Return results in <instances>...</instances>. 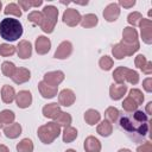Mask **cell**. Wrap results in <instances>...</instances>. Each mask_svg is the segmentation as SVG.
Returning a JSON list of instances; mask_svg holds the SVG:
<instances>
[{
    "label": "cell",
    "mask_w": 152,
    "mask_h": 152,
    "mask_svg": "<svg viewBox=\"0 0 152 152\" xmlns=\"http://www.w3.org/2000/svg\"><path fill=\"white\" fill-rule=\"evenodd\" d=\"M17 66L14 65L13 62H10V61H5L2 64H1V71L4 74V76L6 77H12L14 71H15Z\"/></svg>",
    "instance_id": "cell-32"
},
{
    "label": "cell",
    "mask_w": 152,
    "mask_h": 152,
    "mask_svg": "<svg viewBox=\"0 0 152 152\" xmlns=\"http://www.w3.org/2000/svg\"><path fill=\"white\" fill-rule=\"evenodd\" d=\"M128 96H129V97H131L138 106L142 104V102H144V94H142V91H141L140 89H138V88H133V89H131Z\"/></svg>",
    "instance_id": "cell-35"
},
{
    "label": "cell",
    "mask_w": 152,
    "mask_h": 152,
    "mask_svg": "<svg viewBox=\"0 0 152 152\" xmlns=\"http://www.w3.org/2000/svg\"><path fill=\"white\" fill-rule=\"evenodd\" d=\"M138 26L140 27V33H141L142 42L148 44V45L152 44V21H151V19L142 18L139 21Z\"/></svg>",
    "instance_id": "cell-6"
},
{
    "label": "cell",
    "mask_w": 152,
    "mask_h": 152,
    "mask_svg": "<svg viewBox=\"0 0 152 152\" xmlns=\"http://www.w3.org/2000/svg\"><path fill=\"white\" fill-rule=\"evenodd\" d=\"M104 116H106V120H108V121H110V122L113 124V122H115V121L119 120V118H120V112H119V109L115 108V107H108V108L106 109V112H104Z\"/></svg>",
    "instance_id": "cell-33"
},
{
    "label": "cell",
    "mask_w": 152,
    "mask_h": 152,
    "mask_svg": "<svg viewBox=\"0 0 152 152\" xmlns=\"http://www.w3.org/2000/svg\"><path fill=\"white\" fill-rule=\"evenodd\" d=\"M81 19H82L81 13L77 10H75V8H66L63 12V15H62L63 23L66 24L70 27H74L76 25H78L80 21H81Z\"/></svg>",
    "instance_id": "cell-5"
},
{
    "label": "cell",
    "mask_w": 152,
    "mask_h": 152,
    "mask_svg": "<svg viewBox=\"0 0 152 152\" xmlns=\"http://www.w3.org/2000/svg\"><path fill=\"white\" fill-rule=\"evenodd\" d=\"M76 138H77V129L75 127H72V126L64 127V129L62 132V139L64 142H66V144L72 142Z\"/></svg>",
    "instance_id": "cell-26"
},
{
    "label": "cell",
    "mask_w": 152,
    "mask_h": 152,
    "mask_svg": "<svg viewBox=\"0 0 152 152\" xmlns=\"http://www.w3.org/2000/svg\"><path fill=\"white\" fill-rule=\"evenodd\" d=\"M61 131L62 129H61V126L58 124H56L55 121H50V122L38 127L37 135L43 144L49 145L58 138V135L61 134Z\"/></svg>",
    "instance_id": "cell-3"
},
{
    "label": "cell",
    "mask_w": 152,
    "mask_h": 152,
    "mask_svg": "<svg viewBox=\"0 0 152 152\" xmlns=\"http://www.w3.org/2000/svg\"><path fill=\"white\" fill-rule=\"evenodd\" d=\"M102 14H103V18H104L106 21L113 23L120 15V6L118 5V2H112V4L106 6V8L103 10Z\"/></svg>",
    "instance_id": "cell-8"
},
{
    "label": "cell",
    "mask_w": 152,
    "mask_h": 152,
    "mask_svg": "<svg viewBox=\"0 0 152 152\" xmlns=\"http://www.w3.org/2000/svg\"><path fill=\"white\" fill-rule=\"evenodd\" d=\"M72 52V44L69 40H63L56 49L53 57L57 59H66Z\"/></svg>",
    "instance_id": "cell-9"
},
{
    "label": "cell",
    "mask_w": 152,
    "mask_h": 152,
    "mask_svg": "<svg viewBox=\"0 0 152 152\" xmlns=\"http://www.w3.org/2000/svg\"><path fill=\"white\" fill-rule=\"evenodd\" d=\"M15 84H23L26 83L31 78V71L26 68H17L13 76L11 77Z\"/></svg>",
    "instance_id": "cell-14"
},
{
    "label": "cell",
    "mask_w": 152,
    "mask_h": 152,
    "mask_svg": "<svg viewBox=\"0 0 152 152\" xmlns=\"http://www.w3.org/2000/svg\"><path fill=\"white\" fill-rule=\"evenodd\" d=\"M1 100L5 103H12L15 100V90L12 86L5 84L1 88Z\"/></svg>",
    "instance_id": "cell-20"
},
{
    "label": "cell",
    "mask_w": 152,
    "mask_h": 152,
    "mask_svg": "<svg viewBox=\"0 0 152 152\" xmlns=\"http://www.w3.org/2000/svg\"><path fill=\"white\" fill-rule=\"evenodd\" d=\"M112 55H113V57L116 58V59H124V58L126 57L125 53H124V51L121 50L119 43H118V44H114V45L112 46Z\"/></svg>",
    "instance_id": "cell-42"
},
{
    "label": "cell",
    "mask_w": 152,
    "mask_h": 152,
    "mask_svg": "<svg viewBox=\"0 0 152 152\" xmlns=\"http://www.w3.org/2000/svg\"><path fill=\"white\" fill-rule=\"evenodd\" d=\"M42 14H43V20L40 24V28L45 33H52L57 24V19H58L57 7L53 5H46L43 8Z\"/></svg>",
    "instance_id": "cell-4"
},
{
    "label": "cell",
    "mask_w": 152,
    "mask_h": 152,
    "mask_svg": "<svg viewBox=\"0 0 152 152\" xmlns=\"http://www.w3.org/2000/svg\"><path fill=\"white\" fill-rule=\"evenodd\" d=\"M132 118L138 122H148V115L142 110H135L132 114Z\"/></svg>",
    "instance_id": "cell-41"
},
{
    "label": "cell",
    "mask_w": 152,
    "mask_h": 152,
    "mask_svg": "<svg viewBox=\"0 0 152 152\" xmlns=\"http://www.w3.org/2000/svg\"><path fill=\"white\" fill-rule=\"evenodd\" d=\"M126 93H127V86L126 84H116V83H113L109 87V96L114 101L121 100L124 97V95H126Z\"/></svg>",
    "instance_id": "cell-15"
},
{
    "label": "cell",
    "mask_w": 152,
    "mask_h": 152,
    "mask_svg": "<svg viewBox=\"0 0 152 152\" xmlns=\"http://www.w3.org/2000/svg\"><path fill=\"white\" fill-rule=\"evenodd\" d=\"M4 13L6 15H14V17L20 18L21 17V8L18 6V4L10 2L8 5H6V7L4 10Z\"/></svg>",
    "instance_id": "cell-29"
},
{
    "label": "cell",
    "mask_w": 152,
    "mask_h": 152,
    "mask_svg": "<svg viewBox=\"0 0 152 152\" xmlns=\"http://www.w3.org/2000/svg\"><path fill=\"white\" fill-rule=\"evenodd\" d=\"M2 126H4V125H2V122H1V120H0V128H1Z\"/></svg>",
    "instance_id": "cell-56"
},
{
    "label": "cell",
    "mask_w": 152,
    "mask_h": 152,
    "mask_svg": "<svg viewBox=\"0 0 152 152\" xmlns=\"http://www.w3.org/2000/svg\"><path fill=\"white\" fill-rule=\"evenodd\" d=\"M1 8H2V2L0 1V11H1Z\"/></svg>",
    "instance_id": "cell-55"
},
{
    "label": "cell",
    "mask_w": 152,
    "mask_h": 152,
    "mask_svg": "<svg viewBox=\"0 0 152 152\" xmlns=\"http://www.w3.org/2000/svg\"><path fill=\"white\" fill-rule=\"evenodd\" d=\"M96 132L101 135V137H109L112 133H113V124L110 122V121H108V120H102L99 125H97V127H96Z\"/></svg>",
    "instance_id": "cell-23"
},
{
    "label": "cell",
    "mask_w": 152,
    "mask_h": 152,
    "mask_svg": "<svg viewBox=\"0 0 152 152\" xmlns=\"http://www.w3.org/2000/svg\"><path fill=\"white\" fill-rule=\"evenodd\" d=\"M18 6H19L23 11H28L30 8H32L30 0H19V1H18Z\"/></svg>",
    "instance_id": "cell-46"
},
{
    "label": "cell",
    "mask_w": 152,
    "mask_h": 152,
    "mask_svg": "<svg viewBox=\"0 0 152 152\" xmlns=\"http://www.w3.org/2000/svg\"><path fill=\"white\" fill-rule=\"evenodd\" d=\"M23 34V25L18 19L4 18L0 21V37L7 42H15Z\"/></svg>",
    "instance_id": "cell-1"
},
{
    "label": "cell",
    "mask_w": 152,
    "mask_h": 152,
    "mask_svg": "<svg viewBox=\"0 0 152 152\" xmlns=\"http://www.w3.org/2000/svg\"><path fill=\"white\" fill-rule=\"evenodd\" d=\"M64 72L61 70H56V71H49L46 74H44L43 76V81L52 87H58V84H61L64 81Z\"/></svg>",
    "instance_id": "cell-7"
},
{
    "label": "cell",
    "mask_w": 152,
    "mask_h": 152,
    "mask_svg": "<svg viewBox=\"0 0 152 152\" xmlns=\"http://www.w3.org/2000/svg\"><path fill=\"white\" fill-rule=\"evenodd\" d=\"M113 65H114L113 58L109 57V56H107V55L102 56V57L99 59V66H100L102 70H104V71H109V70L113 68Z\"/></svg>",
    "instance_id": "cell-34"
},
{
    "label": "cell",
    "mask_w": 152,
    "mask_h": 152,
    "mask_svg": "<svg viewBox=\"0 0 152 152\" xmlns=\"http://www.w3.org/2000/svg\"><path fill=\"white\" fill-rule=\"evenodd\" d=\"M15 49H17L18 57L21 59H27L32 55V44L28 40H25V39L20 40L15 46Z\"/></svg>",
    "instance_id": "cell-13"
},
{
    "label": "cell",
    "mask_w": 152,
    "mask_h": 152,
    "mask_svg": "<svg viewBox=\"0 0 152 152\" xmlns=\"http://www.w3.org/2000/svg\"><path fill=\"white\" fill-rule=\"evenodd\" d=\"M76 100V95L71 89H63L58 94V104L63 107H70L74 104Z\"/></svg>",
    "instance_id": "cell-10"
},
{
    "label": "cell",
    "mask_w": 152,
    "mask_h": 152,
    "mask_svg": "<svg viewBox=\"0 0 152 152\" xmlns=\"http://www.w3.org/2000/svg\"><path fill=\"white\" fill-rule=\"evenodd\" d=\"M146 114L147 115H151L152 114V101H150V102H147V104H146Z\"/></svg>",
    "instance_id": "cell-50"
},
{
    "label": "cell",
    "mask_w": 152,
    "mask_h": 152,
    "mask_svg": "<svg viewBox=\"0 0 152 152\" xmlns=\"http://www.w3.org/2000/svg\"><path fill=\"white\" fill-rule=\"evenodd\" d=\"M4 134L8 139H15L21 134V125L18 122H13L11 125H7L4 128Z\"/></svg>",
    "instance_id": "cell-19"
},
{
    "label": "cell",
    "mask_w": 152,
    "mask_h": 152,
    "mask_svg": "<svg viewBox=\"0 0 152 152\" xmlns=\"http://www.w3.org/2000/svg\"><path fill=\"white\" fill-rule=\"evenodd\" d=\"M151 15H152V11L150 10V11H148V17H151Z\"/></svg>",
    "instance_id": "cell-54"
},
{
    "label": "cell",
    "mask_w": 152,
    "mask_h": 152,
    "mask_svg": "<svg viewBox=\"0 0 152 152\" xmlns=\"http://www.w3.org/2000/svg\"><path fill=\"white\" fill-rule=\"evenodd\" d=\"M138 104L129 97V96H127L124 101H122V108H124V110H126L127 113H133V112H135L137 109H138Z\"/></svg>",
    "instance_id": "cell-39"
},
{
    "label": "cell",
    "mask_w": 152,
    "mask_h": 152,
    "mask_svg": "<svg viewBox=\"0 0 152 152\" xmlns=\"http://www.w3.org/2000/svg\"><path fill=\"white\" fill-rule=\"evenodd\" d=\"M0 120H1L2 125H11L15 120V114L10 109H4L0 113Z\"/></svg>",
    "instance_id": "cell-31"
},
{
    "label": "cell",
    "mask_w": 152,
    "mask_h": 152,
    "mask_svg": "<svg viewBox=\"0 0 152 152\" xmlns=\"http://www.w3.org/2000/svg\"><path fill=\"white\" fill-rule=\"evenodd\" d=\"M65 152H76V151H75V150H72V148H69V150H66Z\"/></svg>",
    "instance_id": "cell-53"
},
{
    "label": "cell",
    "mask_w": 152,
    "mask_h": 152,
    "mask_svg": "<svg viewBox=\"0 0 152 152\" xmlns=\"http://www.w3.org/2000/svg\"><path fill=\"white\" fill-rule=\"evenodd\" d=\"M38 90H39L40 95L44 99H52V97H55L57 95L58 87H52V86L46 84L44 81H40L38 83Z\"/></svg>",
    "instance_id": "cell-16"
},
{
    "label": "cell",
    "mask_w": 152,
    "mask_h": 152,
    "mask_svg": "<svg viewBox=\"0 0 152 152\" xmlns=\"http://www.w3.org/2000/svg\"><path fill=\"white\" fill-rule=\"evenodd\" d=\"M83 147H84L86 152H100L101 151V142L94 135H89L84 139Z\"/></svg>",
    "instance_id": "cell-18"
},
{
    "label": "cell",
    "mask_w": 152,
    "mask_h": 152,
    "mask_svg": "<svg viewBox=\"0 0 152 152\" xmlns=\"http://www.w3.org/2000/svg\"><path fill=\"white\" fill-rule=\"evenodd\" d=\"M61 112H62L61 106H59L58 103H56V102L48 103V104H45V106L43 107V109H42L43 115H44L45 118L52 119V120H55V119L57 118V115H58Z\"/></svg>",
    "instance_id": "cell-17"
},
{
    "label": "cell",
    "mask_w": 152,
    "mask_h": 152,
    "mask_svg": "<svg viewBox=\"0 0 152 152\" xmlns=\"http://www.w3.org/2000/svg\"><path fill=\"white\" fill-rule=\"evenodd\" d=\"M33 148H34L33 142L28 138H24L17 144V151L18 152H33Z\"/></svg>",
    "instance_id": "cell-28"
},
{
    "label": "cell",
    "mask_w": 152,
    "mask_h": 152,
    "mask_svg": "<svg viewBox=\"0 0 152 152\" xmlns=\"http://www.w3.org/2000/svg\"><path fill=\"white\" fill-rule=\"evenodd\" d=\"M119 125L128 134L135 133L139 137L144 138L148 133V122H138L132 118V115H125L119 118Z\"/></svg>",
    "instance_id": "cell-2"
},
{
    "label": "cell",
    "mask_w": 152,
    "mask_h": 152,
    "mask_svg": "<svg viewBox=\"0 0 152 152\" xmlns=\"http://www.w3.org/2000/svg\"><path fill=\"white\" fill-rule=\"evenodd\" d=\"M17 51L15 46L8 44V43H2L0 44V56L2 57H8V56H12L14 55Z\"/></svg>",
    "instance_id": "cell-37"
},
{
    "label": "cell",
    "mask_w": 152,
    "mask_h": 152,
    "mask_svg": "<svg viewBox=\"0 0 152 152\" xmlns=\"http://www.w3.org/2000/svg\"><path fill=\"white\" fill-rule=\"evenodd\" d=\"M137 152H152V145L150 141H145L140 146L137 147Z\"/></svg>",
    "instance_id": "cell-44"
},
{
    "label": "cell",
    "mask_w": 152,
    "mask_h": 152,
    "mask_svg": "<svg viewBox=\"0 0 152 152\" xmlns=\"http://www.w3.org/2000/svg\"><path fill=\"white\" fill-rule=\"evenodd\" d=\"M84 120H86V122L89 126H94V125H96V124L100 122L101 114L97 110H95V109H88L84 113Z\"/></svg>",
    "instance_id": "cell-24"
},
{
    "label": "cell",
    "mask_w": 152,
    "mask_h": 152,
    "mask_svg": "<svg viewBox=\"0 0 152 152\" xmlns=\"http://www.w3.org/2000/svg\"><path fill=\"white\" fill-rule=\"evenodd\" d=\"M27 19H28V21H31L32 24L40 26L42 20H43V14H42V12H39V11H32V12L28 13Z\"/></svg>",
    "instance_id": "cell-40"
},
{
    "label": "cell",
    "mask_w": 152,
    "mask_h": 152,
    "mask_svg": "<svg viewBox=\"0 0 152 152\" xmlns=\"http://www.w3.org/2000/svg\"><path fill=\"white\" fill-rule=\"evenodd\" d=\"M53 121H55L56 124H58L61 127H62V126H63V127H68V126H71L72 118H71V115H70L69 113H66V112H61Z\"/></svg>",
    "instance_id": "cell-27"
},
{
    "label": "cell",
    "mask_w": 152,
    "mask_h": 152,
    "mask_svg": "<svg viewBox=\"0 0 152 152\" xmlns=\"http://www.w3.org/2000/svg\"><path fill=\"white\" fill-rule=\"evenodd\" d=\"M34 49L38 55H46L51 49V40L45 36H38L34 42Z\"/></svg>",
    "instance_id": "cell-11"
},
{
    "label": "cell",
    "mask_w": 152,
    "mask_h": 152,
    "mask_svg": "<svg viewBox=\"0 0 152 152\" xmlns=\"http://www.w3.org/2000/svg\"><path fill=\"white\" fill-rule=\"evenodd\" d=\"M135 4H137L135 0H119V2H118V5L122 6L124 8H132Z\"/></svg>",
    "instance_id": "cell-45"
},
{
    "label": "cell",
    "mask_w": 152,
    "mask_h": 152,
    "mask_svg": "<svg viewBox=\"0 0 152 152\" xmlns=\"http://www.w3.org/2000/svg\"><path fill=\"white\" fill-rule=\"evenodd\" d=\"M146 62H147V59H146V57L144 56V55H138L137 57H135V59H134V64H135V66L138 68V69H142L144 68V65L146 64Z\"/></svg>",
    "instance_id": "cell-43"
},
{
    "label": "cell",
    "mask_w": 152,
    "mask_h": 152,
    "mask_svg": "<svg viewBox=\"0 0 152 152\" xmlns=\"http://www.w3.org/2000/svg\"><path fill=\"white\" fill-rule=\"evenodd\" d=\"M141 71L146 75H151L152 74V62L151 61H147L146 64L144 65V68L141 69Z\"/></svg>",
    "instance_id": "cell-48"
},
{
    "label": "cell",
    "mask_w": 152,
    "mask_h": 152,
    "mask_svg": "<svg viewBox=\"0 0 152 152\" xmlns=\"http://www.w3.org/2000/svg\"><path fill=\"white\" fill-rule=\"evenodd\" d=\"M15 103L21 109L28 108L32 103V94L28 90H20L15 94Z\"/></svg>",
    "instance_id": "cell-12"
},
{
    "label": "cell",
    "mask_w": 152,
    "mask_h": 152,
    "mask_svg": "<svg viewBox=\"0 0 152 152\" xmlns=\"http://www.w3.org/2000/svg\"><path fill=\"white\" fill-rule=\"evenodd\" d=\"M121 50L124 51L125 56H133L139 49H140V43L139 42H135V43H127V42H124L121 40L119 43Z\"/></svg>",
    "instance_id": "cell-21"
},
{
    "label": "cell",
    "mask_w": 152,
    "mask_h": 152,
    "mask_svg": "<svg viewBox=\"0 0 152 152\" xmlns=\"http://www.w3.org/2000/svg\"><path fill=\"white\" fill-rule=\"evenodd\" d=\"M126 66H118L113 71V80L116 84H125V72H126Z\"/></svg>",
    "instance_id": "cell-30"
},
{
    "label": "cell",
    "mask_w": 152,
    "mask_h": 152,
    "mask_svg": "<svg viewBox=\"0 0 152 152\" xmlns=\"http://www.w3.org/2000/svg\"><path fill=\"white\" fill-rule=\"evenodd\" d=\"M99 23V18L93 14V13H88V14H84L80 21L81 26L84 27V28H90V27H94L96 26Z\"/></svg>",
    "instance_id": "cell-25"
},
{
    "label": "cell",
    "mask_w": 152,
    "mask_h": 152,
    "mask_svg": "<svg viewBox=\"0 0 152 152\" xmlns=\"http://www.w3.org/2000/svg\"><path fill=\"white\" fill-rule=\"evenodd\" d=\"M138 32L134 27H131V26H127L122 30V39L124 42H127V43H135V42H139L138 39Z\"/></svg>",
    "instance_id": "cell-22"
},
{
    "label": "cell",
    "mask_w": 152,
    "mask_h": 152,
    "mask_svg": "<svg viewBox=\"0 0 152 152\" xmlns=\"http://www.w3.org/2000/svg\"><path fill=\"white\" fill-rule=\"evenodd\" d=\"M142 88L147 91V93H151L152 91V77H147L142 81Z\"/></svg>",
    "instance_id": "cell-47"
},
{
    "label": "cell",
    "mask_w": 152,
    "mask_h": 152,
    "mask_svg": "<svg viewBox=\"0 0 152 152\" xmlns=\"http://www.w3.org/2000/svg\"><path fill=\"white\" fill-rule=\"evenodd\" d=\"M32 7H39L43 5V0H30Z\"/></svg>",
    "instance_id": "cell-49"
},
{
    "label": "cell",
    "mask_w": 152,
    "mask_h": 152,
    "mask_svg": "<svg viewBox=\"0 0 152 152\" xmlns=\"http://www.w3.org/2000/svg\"><path fill=\"white\" fill-rule=\"evenodd\" d=\"M125 81H127L128 83L131 84H138L139 82V74L133 70V69H126V72H125Z\"/></svg>",
    "instance_id": "cell-36"
},
{
    "label": "cell",
    "mask_w": 152,
    "mask_h": 152,
    "mask_svg": "<svg viewBox=\"0 0 152 152\" xmlns=\"http://www.w3.org/2000/svg\"><path fill=\"white\" fill-rule=\"evenodd\" d=\"M118 152H132L129 148H120Z\"/></svg>",
    "instance_id": "cell-52"
},
{
    "label": "cell",
    "mask_w": 152,
    "mask_h": 152,
    "mask_svg": "<svg viewBox=\"0 0 152 152\" xmlns=\"http://www.w3.org/2000/svg\"><path fill=\"white\" fill-rule=\"evenodd\" d=\"M0 152H10V150H8V147L6 145L0 144Z\"/></svg>",
    "instance_id": "cell-51"
},
{
    "label": "cell",
    "mask_w": 152,
    "mask_h": 152,
    "mask_svg": "<svg viewBox=\"0 0 152 152\" xmlns=\"http://www.w3.org/2000/svg\"><path fill=\"white\" fill-rule=\"evenodd\" d=\"M142 19V14L140 12H131L127 17V23L131 25V27H134V26H138L139 25V21Z\"/></svg>",
    "instance_id": "cell-38"
}]
</instances>
